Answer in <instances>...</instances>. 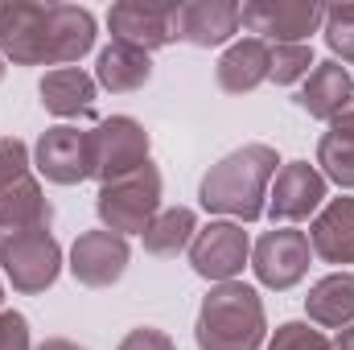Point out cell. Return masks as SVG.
Segmentation results:
<instances>
[{"mask_svg": "<svg viewBox=\"0 0 354 350\" xmlns=\"http://www.w3.org/2000/svg\"><path fill=\"white\" fill-rule=\"evenodd\" d=\"M95 46V17L75 4H0V50L25 66H66Z\"/></svg>", "mask_w": 354, "mask_h": 350, "instance_id": "6da1fadb", "label": "cell"}, {"mask_svg": "<svg viewBox=\"0 0 354 350\" xmlns=\"http://www.w3.org/2000/svg\"><path fill=\"white\" fill-rule=\"evenodd\" d=\"M276 149L272 145H243L235 153H227L218 165H210V174L202 177V206L210 214H231L239 223H256L268 210V185L276 177Z\"/></svg>", "mask_w": 354, "mask_h": 350, "instance_id": "7a4b0ae2", "label": "cell"}, {"mask_svg": "<svg viewBox=\"0 0 354 350\" xmlns=\"http://www.w3.org/2000/svg\"><path fill=\"white\" fill-rule=\"evenodd\" d=\"M268 334L264 305L252 284L223 280L198 309V347L202 350H256Z\"/></svg>", "mask_w": 354, "mask_h": 350, "instance_id": "3957f363", "label": "cell"}, {"mask_svg": "<svg viewBox=\"0 0 354 350\" xmlns=\"http://www.w3.org/2000/svg\"><path fill=\"white\" fill-rule=\"evenodd\" d=\"M95 210H99L107 231H115V235H145V227L161 214V174H157V165L149 161L136 174L107 181L99 190Z\"/></svg>", "mask_w": 354, "mask_h": 350, "instance_id": "277c9868", "label": "cell"}, {"mask_svg": "<svg viewBox=\"0 0 354 350\" xmlns=\"http://www.w3.org/2000/svg\"><path fill=\"white\" fill-rule=\"evenodd\" d=\"M149 165V132L132 116H107L91 128V177L103 185Z\"/></svg>", "mask_w": 354, "mask_h": 350, "instance_id": "5b68a950", "label": "cell"}, {"mask_svg": "<svg viewBox=\"0 0 354 350\" xmlns=\"http://www.w3.org/2000/svg\"><path fill=\"white\" fill-rule=\"evenodd\" d=\"M0 264L4 276L12 280L17 293H41L58 280L62 268V248L50 235V227L41 231H12L0 239Z\"/></svg>", "mask_w": 354, "mask_h": 350, "instance_id": "8992f818", "label": "cell"}, {"mask_svg": "<svg viewBox=\"0 0 354 350\" xmlns=\"http://www.w3.org/2000/svg\"><path fill=\"white\" fill-rule=\"evenodd\" d=\"M326 21V8L313 0H252L239 4V25L260 33V42L305 46V37Z\"/></svg>", "mask_w": 354, "mask_h": 350, "instance_id": "52a82bcc", "label": "cell"}, {"mask_svg": "<svg viewBox=\"0 0 354 350\" xmlns=\"http://www.w3.org/2000/svg\"><path fill=\"white\" fill-rule=\"evenodd\" d=\"M309 256H313V248H309L305 231L276 227V231L260 235V243L252 252V268H256V276L264 280L268 288L284 293V288H292L309 272Z\"/></svg>", "mask_w": 354, "mask_h": 350, "instance_id": "ba28073f", "label": "cell"}, {"mask_svg": "<svg viewBox=\"0 0 354 350\" xmlns=\"http://www.w3.org/2000/svg\"><path fill=\"white\" fill-rule=\"evenodd\" d=\"M248 252H252V243H248V231H243L239 223H210V227H202V231L194 235V243H189V264H194L198 276L223 284V280H235V276L243 272Z\"/></svg>", "mask_w": 354, "mask_h": 350, "instance_id": "9c48e42d", "label": "cell"}, {"mask_svg": "<svg viewBox=\"0 0 354 350\" xmlns=\"http://www.w3.org/2000/svg\"><path fill=\"white\" fill-rule=\"evenodd\" d=\"M322 206H326V177L309 161H288L272 181L264 214H272V223H301Z\"/></svg>", "mask_w": 354, "mask_h": 350, "instance_id": "30bf717a", "label": "cell"}, {"mask_svg": "<svg viewBox=\"0 0 354 350\" xmlns=\"http://www.w3.org/2000/svg\"><path fill=\"white\" fill-rule=\"evenodd\" d=\"M174 8L177 4H153V0H124L111 4L107 25L111 37L136 50H161L165 42H174Z\"/></svg>", "mask_w": 354, "mask_h": 350, "instance_id": "8fae6325", "label": "cell"}, {"mask_svg": "<svg viewBox=\"0 0 354 350\" xmlns=\"http://www.w3.org/2000/svg\"><path fill=\"white\" fill-rule=\"evenodd\" d=\"M124 268H128V239L115 235V231H107V227L79 235L75 248H71V272H75V280L87 284V288H107V284H115V280L124 276Z\"/></svg>", "mask_w": 354, "mask_h": 350, "instance_id": "7c38bea8", "label": "cell"}, {"mask_svg": "<svg viewBox=\"0 0 354 350\" xmlns=\"http://www.w3.org/2000/svg\"><path fill=\"white\" fill-rule=\"evenodd\" d=\"M37 169L58 181V185H75L91 177V132L58 124L37 140Z\"/></svg>", "mask_w": 354, "mask_h": 350, "instance_id": "4fadbf2b", "label": "cell"}, {"mask_svg": "<svg viewBox=\"0 0 354 350\" xmlns=\"http://www.w3.org/2000/svg\"><path fill=\"white\" fill-rule=\"evenodd\" d=\"M239 33V4L231 0H189L174 8V37L189 46H223Z\"/></svg>", "mask_w": 354, "mask_h": 350, "instance_id": "5bb4252c", "label": "cell"}, {"mask_svg": "<svg viewBox=\"0 0 354 350\" xmlns=\"http://www.w3.org/2000/svg\"><path fill=\"white\" fill-rule=\"evenodd\" d=\"M309 248L326 264H354V198H330L313 214Z\"/></svg>", "mask_w": 354, "mask_h": 350, "instance_id": "9a60e30c", "label": "cell"}, {"mask_svg": "<svg viewBox=\"0 0 354 350\" xmlns=\"http://www.w3.org/2000/svg\"><path fill=\"white\" fill-rule=\"evenodd\" d=\"M264 79H272V46L260 37H243L218 58V87L231 95L256 91Z\"/></svg>", "mask_w": 354, "mask_h": 350, "instance_id": "2e32d148", "label": "cell"}, {"mask_svg": "<svg viewBox=\"0 0 354 350\" xmlns=\"http://www.w3.org/2000/svg\"><path fill=\"white\" fill-rule=\"evenodd\" d=\"M50 219H54V210L41 198V185H37L33 174H25L21 181L0 190V231L4 235H12V231H41V227H50Z\"/></svg>", "mask_w": 354, "mask_h": 350, "instance_id": "e0dca14e", "label": "cell"}, {"mask_svg": "<svg viewBox=\"0 0 354 350\" xmlns=\"http://www.w3.org/2000/svg\"><path fill=\"white\" fill-rule=\"evenodd\" d=\"M354 95V83L342 62H317L305 79V87L297 95V103L313 116V120H334Z\"/></svg>", "mask_w": 354, "mask_h": 350, "instance_id": "ac0fdd59", "label": "cell"}, {"mask_svg": "<svg viewBox=\"0 0 354 350\" xmlns=\"http://www.w3.org/2000/svg\"><path fill=\"white\" fill-rule=\"evenodd\" d=\"M305 309L317 326L326 330H342L354 322V272H334L326 280H317L305 297Z\"/></svg>", "mask_w": 354, "mask_h": 350, "instance_id": "d6986e66", "label": "cell"}, {"mask_svg": "<svg viewBox=\"0 0 354 350\" xmlns=\"http://www.w3.org/2000/svg\"><path fill=\"white\" fill-rule=\"evenodd\" d=\"M153 66H149V54L136 50V46H124V42H111L103 54H99V66H95V83L115 95L124 91H136L149 83Z\"/></svg>", "mask_w": 354, "mask_h": 350, "instance_id": "ffe728a7", "label": "cell"}, {"mask_svg": "<svg viewBox=\"0 0 354 350\" xmlns=\"http://www.w3.org/2000/svg\"><path fill=\"white\" fill-rule=\"evenodd\" d=\"M41 103L54 116H79L95 103V79L79 66H58L41 79Z\"/></svg>", "mask_w": 354, "mask_h": 350, "instance_id": "44dd1931", "label": "cell"}, {"mask_svg": "<svg viewBox=\"0 0 354 350\" xmlns=\"http://www.w3.org/2000/svg\"><path fill=\"white\" fill-rule=\"evenodd\" d=\"M194 235H198L194 210H189V206H169V210H161V214L145 227V252L169 260V256L185 252V248L194 243Z\"/></svg>", "mask_w": 354, "mask_h": 350, "instance_id": "7402d4cb", "label": "cell"}, {"mask_svg": "<svg viewBox=\"0 0 354 350\" xmlns=\"http://www.w3.org/2000/svg\"><path fill=\"white\" fill-rule=\"evenodd\" d=\"M317 165H322V177H330V181L354 190V136H346V132H326L322 145H317Z\"/></svg>", "mask_w": 354, "mask_h": 350, "instance_id": "603a6c76", "label": "cell"}, {"mask_svg": "<svg viewBox=\"0 0 354 350\" xmlns=\"http://www.w3.org/2000/svg\"><path fill=\"white\" fill-rule=\"evenodd\" d=\"M326 42L342 62H354V4H330L326 8Z\"/></svg>", "mask_w": 354, "mask_h": 350, "instance_id": "cb8c5ba5", "label": "cell"}, {"mask_svg": "<svg viewBox=\"0 0 354 350\" xmlns=\"http://www.w3.org/2000/svg\"><path fill=\"white\" fill-rule=\"evenodd\" d=\"M313 50L309 46H276L272 50V79L276 83H297V79H309L313 71Z\"/></svg>", "mask_w": 354, "mask_h": 350, "instance_id": "d4e9b609", "label": "cell"}, {"mask_svg": "<svg viewBox=\"0 0 354 350\" xmlns=\"http://www.w3.org/2000/svg\"><path fill=\"white\" fill-rule=\"evenodd\" d=\"M268 350H330V338H326L322 330L305 326V322H284V326L272 334Z\"/></svg>", "mask_w": 354, "mask_h": 350, "instance_id": "484cf974", "label": "cell"}, {"mask_svg": "<svg viewBox=\"0 0 354 350\" xmlns=\"http://www.w3.org/2000/svg\"><path fill=\"white\" fill-rule=\"evenodd\" d=\"M25 174H29V149L17 136H4L0 140V190L12 185V181H21Z\"/></svg>", "mask_w": 354, "mask_h": 350, "instance_id": "4316f807", "label": "cell"}, {"mask_svg": "<svg viewBox=\"0 0 354 350\" xmlns=\"http://www.w3.org/2000/svg\"><path fill=\"white\" fill-rule=\"evenodd\" d=\"M0 350H29V322L12 309H0Z\"/></svg>", "mask_w": 354, "mask_h": 350, "instance_id": "83f0119b", "label": "cell"}, {"mask_svg": "<svg viewBox=\"0 0 354 350\" xmlns=\"http://www.w3.org/2000/svg\"><path fill=\"white\" fill-rule=\"evenodd\" d=\"M120 350H174V342H169V334H161L153 326H140L120 342Z\"/></svg>", "mask_w": 354, "mask_h": 350, "instance_id": "f1b7e54d", "label": "cell"}, {"mask_svg": "<svg viewBox=\"0 0 354 350\" xmlns=\"http://www.w3.org/2000/svg\"><path fill=\"white\" fill-rule=\"evenodd\" d=\"M330 132H346V136H354V95H351V103L330 120Z\"/></svg>", "mask_w": 354, "mask_h": 350, "instance_id": "f546056e", "label": "cell"}, {"mask_svg": "<svg viewBox=\"0 0 354 350\" xmlns=\"http://www.w3.org/2000/svg\"><path fill=\"white\" fill-rule=\"evenodd\" d=\"M330 350H354V326H346V330L330 342Z\"/></svg>", "mask_w": 354, "mask_h": 350, "instance_id": "4dcf8cb0", "label": "cell"}, {"mask_svg": "<svg viewBox=\"0 0 354 350\" xmlns=\"http://www.w3.org/2000/svg\"><path fill=\"white\" fill-rule=\"evenodd\" d=\"M37 350H83V347H75V342H66V338H50V342H41Z\"/></svg>", "mask_w": 354, "mask_h": 350, "instance_id": "1f68e13d", "label": "cell"}, {"mask_svg": "<svg viewBox=\"0 0 354 350\" xmlns=\"http://www.w3.org/2000/svg\"><path fill=\"white\" fill-rule=\"evenodd\" d=\"M0 79H4V58H0Z\"/></svg>", "mask_w": 354, "mask_h": 350, "instance_id": "d6a6232c", "label": "cell"}, {"mask_svg": "<svg viewBox=\"0 0 354 350\" xmlns=\"http://www.w3.org/2000/svg\"><path fill=\"white\" fill-rule=\"evenodd\" d=\"M0 301H4V288H0Z\"/></svg>", "mask_w": 354, "mask_h": 350, "instance_id": "836d02e7", "label": "cell"}]
</instances>
